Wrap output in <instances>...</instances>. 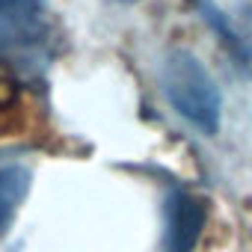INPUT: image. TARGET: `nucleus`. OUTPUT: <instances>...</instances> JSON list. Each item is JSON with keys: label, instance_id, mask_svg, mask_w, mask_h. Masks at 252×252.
Here are the masks:
<instances>
[{"label": "nucleus", "instance_id": "1", "mask_svg": "<svg viewBox=\"0 0 252 252\" xmlns=\"http://www.w3.org/2000/svg\"><path fill=\"white\" fill-rule=\"evenodd\" d=\"M160 86L172 110L196 131L214 137L222 125V95L202 60L184 48H172L160 60Z\"/></svg>", "mask_w": 252, "mask_h": 252}, {"label": "nucleus", "instance_id": "2", "mask_svg": "<svg viewBox=\"0 0 252 252\" xmlns=\"http://www.w3.org/2000/svg\"><path fill=\"white\" fill-rule=\"evenodd\" d=\"M51 54L45 0H0V63L39 71Z\"/></svg>", "mask_w": 252, "mask_h": 252}, {"label": "nucleus", "instance_id": "3", "mask_svg": "<svg viewBox=\"0 0 252 252\" xmlns=\"http://www.w3.org/2000/svg\"><path fill=\"white\" fill-rule=\"evenodd\" d=\"M205 220V202L196 193L175 187L163 202V252H193L202 237Z\"/></svg>", "mask_w": 252, "mask_h": 252}, {"label": "nucleus", "instance_id": "4", "mask_svg": "<svg viewBox=\"0 0 252 252\" xmlns=\"http://www.w3.org/2000/svg\"><path fill=\"white\" fill-rule=\"evenodd\" d=\"M193 6H196L199 18L214 30V36L220 39V45L225 48V54L234 60V65L243 68L252 77V45L246 39H240V33L228 24V15L214 3V0H193Z\"/></svg>", "mask_w": 252, "mask_h": 252}, {"label": "nucleus", "instance_id": "5", "mask_svg": "<svg viewBox=\"0 0 252 252\" xmlns=\"http://www.w3.org/2000/svg\"><path fill=\"white\" fill-rule=\"evenodd\" d=\"M30 181H33V175L21 163H12V166L0 169V234L12 225L21 202L30 193Z\"/></svg>", "mask_w": 252, "mask_h": 252}, {"label": "nucleus", "instance_id": "6", "mask_svg": "<svg viewBox=\"0 0 252 252\" xmlns=\"http://www.w3.org/2000/svg\"><path fill=\"white\" fill-rule=\"evenodd\" d=\"M240 15H243V24L252 30V0H246V3L240 6Z\"/></svg>", "mask_w": 252, "mask_h": 252}, {"label": "nucleus", "instance_id": "7", "mask_svg": "<svg viewBox=\"0 0 252 252\" xmlns=\"http://www.w3.org/2000/svg\"><path fill=\"white\" fill-rule=\"evenodd\" d=\"M116 3H137V0H116Z\"/></svg>", "mask_w": 252, "mask_h": 252}]
</instances>
